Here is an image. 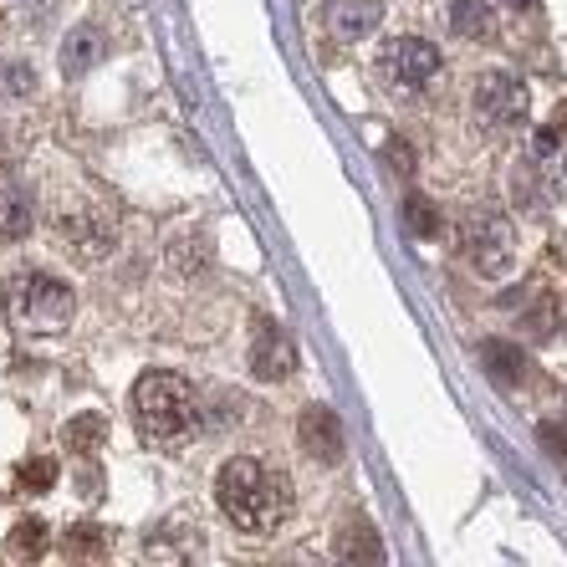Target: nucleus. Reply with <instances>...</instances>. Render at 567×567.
I'll return each mask as SVG.
<instances>
[{
  "label": "nucleus",
  "instance_id": "nucleus-7",
  "mask_svg": "<svg viewBox=\"0 0 567 567\" xmlns=\"http://www.w3.org/2000/svg\"><path fill=\"white\" fill-rule=\"evenodd\" d=\"M297 369V343H291V332L271 317H256L251 328V373L261 383H281L287 373Z\"/></svg>",
  "mask_w": 567,
  "mask_h": 567
},
{
  "label": "nucleus",
  "instance_id": "nucleus-10",
  "mask_svg": "<svg viewBox=\"0 0 567 567\" xmlns=\"http://www.w3.org/2000/svg\"><path fill=\"white\" fill-rule=\"evenodd\" d=\"M332 557L338 567H383V537L369 516H348L338 537H332Z\"/></svg>",
  "mask_w": 567,
  "mask_h": 567
},
{
  "label": "nucleus",
  "instance_id": "nucleus-17",
  "mask_svg": "<svg viewBox=\"0 0 567 567\" xmlns=\"http://www.w3.org/2000/svg\"><path fill=\"white\" fill-rule=\"evenodd\" d=\"M31 225H37L31 199L16 195V189H0V240H27Z\"/></svg>",
  "mask_w": 567,
  "mask_h": 567
},
{
  "label": "nucleus",
  "instance_id": "nucleus-13",
  "mask_svg": "<svg viewBox=\"0 0 567 567\" xmlns=\"http://www.w3.org/2000/svg\"><path fill=\"white\" fill-rule=\"evenodd\" d=\"M62 557H66L72 567H103V563H107V532L93 527V522H78V527H66Z\"/></svg>",
  "mask_w": 567,
  "mask_h": 567
},
{
  "label": "nucleus",
  "instance_id": "nucleus-5",
  "mask_svg": "<svg viewBox=\"0 0 567 567\" xmlns=\"http://www.w3.org/2000/svg\"><path fill=\"white\" fill-rule=\"evenodd\" d=\"M465 256L481 277H502L516 256V230L502 210H471L465 215Z\"/></svg>",
  "mask_w": 567,
  "mask_h": 567
},
{
  "label": "nucleus",
  "instance_id": "nucleus-4",
  "mask_svg": "<svg viewBox=\"0 0 567 567\" xmlns=\"http://www.w3.org/2000/svg\"><path fill=\"white\" fill-rule=\"evenodd\" d=\"M379 82L389 93H424L430 82L445 72V56H440L435 41L424 37H394L379 47Z\"/></svg>",
  "mask_w": 567,
  "mask_h": 567
},
{
  "label": "nucleus",
  "instance_id": "nucleus-18",
  "mask_svg": "<svg viewBox=\"0 0 567 567\" xmlns=\"http://www.w3.org/2000/svg\"><path fill=\"white\" fill-rule=\"evenodd\" d=\"M107 440V420L103 414H72L62 424V445L78 450V455H97V445Z\"/></svg>",
  "mask_w": 567,
  "mask_h": 567
},
{
  "label": "nucleus",
  "instance_id": "nucleus-6",
  "mask_svg": "<svg viewBox=\"0 0 567 567\" xmlns=\"http://www.w3.org/2000/svg\"><path fill=\"white\" fill-rule=\"evenodd\" d=\"M475 118L491 128H522L532 118V87L512 72H481L475 82Z\"/></svg>",
  "mask_w": 567,
  "mask_h": 567
},
{
  "label": "nucleus",
  "instance_id": "nucleus-12",
  "mask_svg": "<svg viewBox=\"0 0 567 567\" xmlns=\"http://www.w3.org/2000/svg\"><path fill=\"white\" fill-rule=\"evenodd\" d=\"M62 240L72 246L78 256H107V246H113V230H107V220H97L93 210H72L62 215Z\"/></svg>",
  "mask_w": 567,
  "mask_h": 567
},
{
  "label": "nucleus",
  "instance_id": "nucleus-22",
  "mask_svg": "<svg viewBox=\"0 0 567 567\" xmlns=\"http://www.w3.org/2000/svg\"><path fill=\"white\" fill-rule=\"evenodd\" d=\"M0 87L6 93H16V97H27L37 82H31V66H21V62H11V66H0Z\"/></svg>",
  "mask_w": 567,
  "mask_h": 567
},
{
  "label": "nucleus",
  "instance_id": "nucleus-16",
  "mask_svg": "<svg viewBox=\"0 0 567 567\" xmlns=\"http://www.w3.org/2000/svg\"><path fill=\"white\" fill-rule=\"evenodd\" d=\"M481 358H486V373L502 383H522L527 379V353L516 343H502V338H491V343H481Z\"/></svg>",
  "mask_w": 567,
  "mask_h": 567
},
{
  "label": "nucleus",
  "instance_id": "nucleus-14",
  "mask_svg": "<svg viewBox=\"0 0 567 567\" xmlns=\"http://www.w3.org/2000/svg\"><path fill=\"white\" fill-rule=\"evenodd\" d=\"M97 56H103V31L97 27H72L62 41V72L66 78H82L87 66H97Z\"/></svg>",
  "mask_w": 567,
  "mask_h": 567
},
{
  "label": "nucleus",
  "instance_id": "nucleus-20",
  "mask_svg": "<svg viewBox=\"0 0 567 567\" xmlns=\"http://www.w3.org/2000/svg\"><path fill=\"white\" fill-rule=\"evenodd\" d=\"M404 225H410L420 240H440V230H445V220H440V210H435V199H424V195L404 199Z\"/></svg>",
  "mask_w": 567,
  "mask_h": 567
},
{
  "label": "nucleus",
  "instance_id": "nucleus-2",
  "mask_svg": "<svg viewBox=\"0 0 567 567\" xmlns=\"http://www.w3.org/2000/svg\"><path fill=\"white\" fill-rule=\"evenodd\" d=\"M133 414H138V430H144L154 445H179V440L195 435L199 399L179 373L154 369L133 383Z\"/></svg>",
  "mask_w": 567,
  "mask_h": 567
},
{
  "label": "nucleus",
  "instance_id": "nucleus-15",
  "mask_svg": "<svg viewBox=\"0 0 567 567\" xmlns=\"http://www.w3.org/2000/svg\"><path fill=\"white\" fill-rule=\"evenodd\" d=\"M47 547H52V527H47L41 516H21L11 527V537H6V553H11L16 563H41Z\"/></svg>",
  "mask_w": 567,
  "mask_h": 567
},
{
  "label": "nucleus",
  "instance_id": "nucleus-23",
  "mask_svg": "<svg viewBox=\"0 0 567 567\" xmlns=\"http://www.w3.org/2000/svg\"><path fill=\"white\" fill-rule=\"evenodd\" d=\"M389 164H394V169H414V148L404 144V138H394V144H389Z\"/></svg>",
  "mask_w": 567,
  "mask_h": 567
},
{
  "label": "nucleus",
  "instance_id": "nucleus-21",
  "mask_svg": "<svg viewBox=\"0 0 567 567\" xmlns=\"http://www.w3.org/2000/svg\"><path fill=\"white\" fill-rule=\"evenodd\" d=\"M553 322H557V297H537V302L522 312V328L532 332V343L553 338Z\"/></svg>",
  "mask_w": 567,
  "mask_h": 567
},
{
  "label": "nucleus",
  "instance_id": "nucleus-24",
  "mask_svg": "<svg viewBox=\"0 0 567 567\" xmlns=\"http://www.w3.org/2000/svg\"><path fill=\"white\" fill-rule=\"evenodd\" d=\"M542 440H547V445H553L557 455H563V461H567V435H563V430H557V424H542Z\"/></svg>",
  "mask_w": 567,
  "mask_h": 567
},
{
  "label": "nucleus",
  "instance_id": "nucleus-19",
  "mask_svg": "<svg viewBox=\"0 0 567 567\" xmlns=\"http://www.w3.org/2000/svg\"><path fill=\"white\" fill-rule=\"evenodd\" d=\"M56 475H62V465H56L52 455H27V461H16V486L27 491V496H41V491H52Z\"/></svg>",
  "mask_w": 567,
  "mask_h": 567
},
{
  "label": "nucleus",
  "instance_id": "nucleus-11",
  "mask_svg": "<svg viewBox=\"0 0 567 567\" xmlns=\"http://www.w3.org/2000/svg\"><path fill=\"white\" fill-rule=\"evenodd\" d=\"M445 16L465 41H491L502 27V0H445Z\"/></svg>",
  "mask_w": 567,
  "mask_h": 567
},
{
  "label": "nucleus",
  "instance_id": "nucleus-9",
  "mask_svg": "<svg viewBox=\"0 0 567 567\" xmlns=\"http://www.w3.org/2000/svg\"><path fill=\"white\" fill-rule=\"evenodd\" d=\"M297 440H302V450L312 461H322V465L343 461V420L328 404H307L302 420H297Z\"/></svg>",
  "mask_w": 567,
  "mask_h": 567
},
{
  "label": "nucleus",
  "instance_id": "nucleus-3",
  "mask_svg": "<svg viewBox=\"0 0 567 567\" xmlns=\"http://www.w3.org/2000/svg\"><path fill=\"white\" fill-rule=\"evenodd\" d=\"M78 312V297L72 287L47 271H21L6 287V317H11L21 332H62Z\"/></svg>",
  "mask_w": 567,
  "mask_h": 567
},
{
  "label": "nucleus",
  "instance_id": "nucleus-8",
  "mask_svg": "<svg viewBox=\"0 0 567 567\" xmlns=\"http://www.w3.org/2000/svg\"><path fill=\"white\" fill-rule=\"evenodd\" d=\"M383 21V0H328L322 6V31L338 41H369Z\"/></svg>",
  "mask_w": 567,
  "mask_h": 567
},
{
  "label": "nucleus",
  "instance_id": "nucleus-1",
  "mask_svg": "<svg viewBox=\"0 0 567 567\" xmlns=\"http://www.w3.org/2000/svg\"><path fill=\"white\" fill-rule=\"evenodd\" d=\"M215 502H220V512L230 516L240 532L266 537V532L291 512V491L266 461L236 455V461H225L220 475H215Z\"/></svg>",
  "mask_w": 567,
  "mask_h": 567
}]
</instances>
